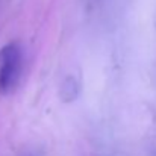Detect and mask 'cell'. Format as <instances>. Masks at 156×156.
<instances>
[{"label":"cell","instance_id":"cell-1","mask_svg":"<svg viewBox=\"0 0 156 156\" xmlns=\"http://www.w3.org/2000/svg\"><path fill=\"white\" fill-rule=\"evenodd\" d=\"M21 73V49L17 43H11L0 50V93L9 94Z\"/></svg>","mask_w":156,"mask_h":156}]
</instances>
